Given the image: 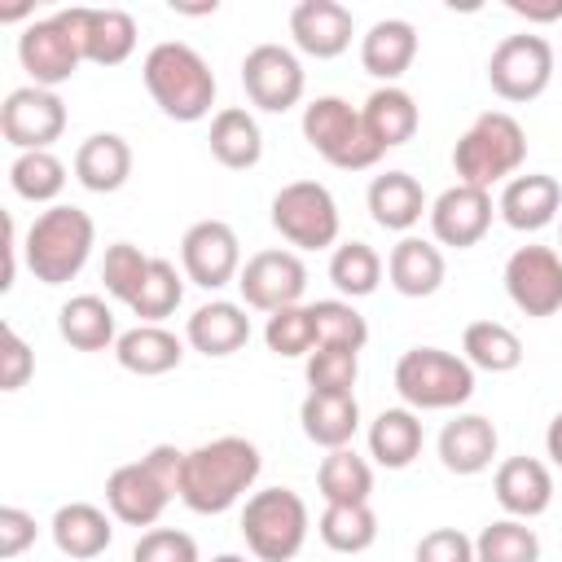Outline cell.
Instances as JSON below:
<instances>
[{
    "label": "cell",
    "instance_id": "obj_18",
    "mask_svg": "<svg viewBox=\"0 0 562 562\" xmlns=\"http://www.w3.org/2000/svg\"><path fill=\"white\" fill-rule=\"evenodd\" d=\"M79 48H83V61L92 66H123L132 53H136V18L127 9H88V4H75V9H61Z\"/></svg>",
    "mask_w": 562,
    "mask_h": 562
},
{
    "label": "cell",
    "instance_id": "obj_12",
    "mask_svg": "<svg viewBox=\"0 0 562 562\" xmlns=\"http://www.w3.org/2000/svg\"><path fill=\"white\" fill-rule=\"evenodd\" d=\"M18 61H22V70L31 75L35 88H57V83H66V79L79 70V61H83V48H79V40H75L66 13L26 22L22 35H18Z\"/></svg>",
    "mask_w": 562,
    "mask_h": 562
},
{
    "label": "cell",
    "instance_id": "obj_34",
    "mask_svg": "<svg viewBox=\"0 0 562 562\" xmlns=\"http://www.w3.org/2000/svg\"><path fill=\"white\" fill-rule=\"evenodd\" d=\"M57 334L75 351H105V347L119 342V334H114V307L101 294H75L57 312Z\"/></svg>",
    "mask_w": 562,
    "mask_h": 562
},
{
    "label": "cell",
    "instance_id": "obj_15",
    "mask_svg": "<svg viewBox=\"0 0 562 562\" xmlns=\"http://www.w3.org/2000/svg\"><path fill=\"white\" fill-rule=\"evenodd\" d=\"M505 294L522 316H553L562 307V255L553 246H518L505 259Z\"/></svg>",
    "mask_w": 562,
    "mask_h": 562
},
{
    "label": "cell",
    "instance_id": "obj_40",
    "mask_svg": "<svg viewBox=\"0 0 562 562\" xmlns=\"http://www.w3.org/2000/svg\"><path fill=\"white\" fill-rule=\"evenodd\" d=\"M9 184H13V193L26 198V202H53V206H57V193L66 189V162H61L53 149L18 154L13 167H9Z\"/></svg>",
    "mask_w": 562,
    "mask_h": 562
},
{
    "label": "cell",
    "instance_id": "obj_44",
    "mask_svg": "<svg viewBox=\"0 0 562 562\" xmlns=\"http://www.w3.org/2000/svg\"><path fill=\"white\" fill-rule=\"evenodd\" d=\"M149 259H154V255H145L140 246L114 241V246L105 250V259H101V281H105L110 299H119V303L132 307V299H136V290H140V281H145V272H149Z\"/></svg>",
    "mask_w": 562,
    "mask_h": 562
},
{
    "label": "cell",
    "instance_id": "obj_47",
    "mask_svg": "<svg viewBox=\"0 0 562 562\" xmlns=\"http://www.w3.org/2000/svg\"><path fill=\"white\" fill-rule=\"evenodd\" d=\"M413 562H474V540L461 527H435L417 540Z\"/></svg>",
    "mask_w": 562,
    "mask_h": 562
},
{
    "label": "cell",
    "instance_id": "obj_53",
    "mask_svg": "<svg viewBox=\"0 0 562 562\" xmlns=\"http://www.w3.org/2000/svg\"><path fill=\"white\" fill-rule=\"evenodd\" d=\"M211 562H246L241 553H220V558H211Z\"/></svg>",
    "mask_w": 562,
    "mask_h": 562
},
{
    "label": "cell",
    "instance_id": "obj_19",
    "mask_svg": "<svg viewBox=\"0 0 562 562\" xmlns=\"http://www.w3.org/2000/svg\"><path fill=\"white\" fill-rule=\"evenodd\" d=\"M290 35H294V48L299 53H307L316 61H329V57H338V53L351 48L356 18L338 0H299L290 9Z\"/></svg>",
    "mask_w": 562,
    "mask_h": 562
},
{
    "label": "cell",
    "instance_id": "obj_17",
    "mask_svg": "<svg viewBox=\"0 0 562 562\" xmlns=\"http://www.w3.org/2000/svg\"><path fill=\"white\" fill-rule=\"evenodd\" d=\"M492 193L487 189H474V184H452L443 189L435 202H430V233L439 246H457V250H470L487 237L492 228Z\"/></svg>",
    "mask_w": 562,
    "mask_h": 562
},
{
    "label": "cell",
    "instance_id": "obj_2",
    "mask_svg": "<svg viewBox=\"0 0 562 562\" xmlns=\"http://www.w3.org/2000/svg\"><path fill=\"white\" fill-rule=\"evenodd\" d=\"M145 88L154 97V105L176 119V123H198L211 114L215 105V75H211V61L193 48V44H180V40H162L145 53Z\"/></svg>",
    "mask_w": 562,
    "mask_h": 562
},
{
    "label": "cell",
    "instance_id": "obj_21",
    "mask_svg": "<svg viewBox=\"0 0 562 562\" xmlns=\"http://www.w3.org/2000/svg\"><path fill=\"white\" fill-rule=\"evenodd\" d=\"M492 492L509 518H540L553 505V474L536 457H505L492 474Z\"/></svg>",
    "mask_w": 562,
    "mask_h": 562
},
{
    "label": "cell",
    "instance_id": "obj_49",
    "mask_svg": "<svg viewBox=\"0 0 562 562\" xmlns=\"http://www.w3.org/2000/svg\"><path fill=\"white\" fill-rule=\"evenodd\" d=\"M35 518L26 514V509H18V505H0V558L4 562H13L18 553H26L31 544H35Z\"/></svg>",
    "mask_w": 562,
    "mask_h": 562
},
{
    "label": "cell",
    "instance_id": "obj_1",
    "mask_svg": "<svg viewBox=\"0 0 562 562\" xmlns=\"http://www.w3.org/2000/svg\"><path fill=\"white\" fill-rule=\"evenodd\" d=\"M263 457L241 435H220L184 452L180 465V501L193 514H224L233 509L259 479Z\"/></svg>",
    "mask_w": 562,
    "mask_h": 562
},
{
    "label": "cell",
    "instance_id": "obj_3",
    "mask_svg": "<svg viewBox=\"0 0 562 562\" xmlns=\"http://www.w3.org/2000/svg\"><path fill=\"white\" fill-rule=\"evenodd\" d=\"M92 241H97V224L83 206H70V202H57L48 211H40L26 228V241H22V259L31 268L35 281L44 285H66L83 272L88 255H92Z\"/></svg>",
    "mask_w": 562,
    "mask_h": 562
},
{
    "label": "cell",
    "instance_id": "obj_45",
    "mask_svg": "<svg viewBox=\"0 0 562 562\" xmlns=\"http://www.w3.org/2000/svg\"><path fill=\"white\" fill-rule=\"evenodd\" d=\"M307 391H351L360 378V351L347 347H316L303 364Z\"/></svg>",
    "mask_w": 562,
    "mask_h": 562
},
{
    "label": "cell",
    "instance_id": "obj_24",
    "mask_svg": "<svg viewBox=\"0 0 562 562\" xmlns=\"http://www.w3.org/2000/svg\"><path fill=\"white\" fill-rule=\"evenodd\" d=\"M386 277H391V285L404 294V299H430L439 285H443V277H448V259H443V250L435 246V241H426V237H400L395 246H391V255H386Z\"/></svg>",
    "mask_w": 562,
    "mask_h": 562
},
{
    "label": "cell",
    "instance_id": "obj_11",
    "mask_svg": "<svg viewBox=\"0 0 562 562\" xmlns=\"http://www.w3.org/2000/svg\"><path fill=\"white\" fill-rule=\"evenodd\" d=\"M237 290H241V303L255 307V312H281V307H294L307 290V263L299 259V250H255L241 272H237Z\"/></svg>",
    "mask_w": 562,
    "mask_h": 562
},
{
    "label": "cell",
    "instance_id": "obj_27",
    "mask_svg": "<svg viewBox=\"0 0 562 562\" xmlns=\"http://www.w3.org/2000/svg\"><path fill=\"white\" fill-rule=\"evenodd\" d=\"M48 531H53L57 553H66V558H75V562L101 558V553L110 549V540H114L110 514H105L101 505H92V501H70V505H61V509L53 514Z\"/></svg>",
    "mask_w": 562,
    "mask_h": 562
},
{
    "label": "cell",
    "instance_id": "obj_43",
    "mask_svg": "<svg viewBox=\"0 0 562 562\" xmlns=\"http://www.w3.org/2000/svg\"><path fill=\"white\" fill-rule=\"evenodd\" d=\"M263 342L272 356H312L316 351V325H312V307L294 303V307H281L268 316L263 325Z\"/></svg>",
    "mask_w": 562,
    "mask_h": 562
},
{
    "label": "cell",
    "instance_id": "obj_10",
    "mask_svg": "<svg viewBox=\"0 0 562 562\" xmlns=\"http://www.w3.org/2000/svg\"><path fill=\"white\" fill-rule=\"evenodd\" d=\"M553 79V44L544 35H531V31H518V35H505L492 57H487V83L501 101H536Z\"/></svg>",
    "mask_w": 562,
    "mask_h": 562
},
{
    "label": "cell",
    "instance_id": "obj_20",
    "mask_svg": "<svg viewBox=\"0 0 562 562\" xmlns=\"http://www.w3.org/2000/svg\"><path fill=\"white\" fill-rule=\"evenodd\" d=\"M496 211L514 233H540L562 211V184L544 171L514 176V180H505V189L496 198Z\"/></svg>",
    "mask_w": 562,
    "mask_h": 562
},
{
    "label": "cell",
    "instance_id": "obj_16",
    "mask_svg": "<svg viewBox=\"0 0 562 562\" xmlns=\"http://www.w3.org/2000/svg\"><path fill=\"white\" fill-rule=\"evenodd\" d=\"M180 263L184 277L202 290H220L228 281H237L241 272V241L233 233V224L224 220H198L184 228L180 237Z\"/></svg>",
    "mask_w": 562,
    "mask_h": 562
},
{
    "label": "cell",
    "instance_id": "obj_38",
    "mask_svg": "<svg viewBox=\"0 0 562 562\" xmlns=\"http://www.w3.org/2000/svg\"><path fill=\"white\" fill-rule=\"evenodd\" d=\"M316 531L334 553H364L378 540V514L369 509V501L364 505H325Z\"/></svg>",
    "mask_w": 562,
    "mask_h": 562
},
{
    "label": "cell",
    "instance_id": "obj_50",
    "mask_svg": "<svg viewBox=\"0 0 562 562\" xmlns=\"http://www.w3.org/2000/svg\"><path fill=\"white\" fill-rule=\"evenodd\" d=\"M505 9L527 18V22H558L562 18V0H505Z\"/></svg>",
    "mask_w": 562,
    "mask_h": 562
},
{
    "label": "cell",
    "instance_id": "obj_30",
    "mask_svg": "<svg viewBox=\"0 0 562 562\" xmlns=\"http://www.w3.org/2000/svg\"><path fill=\"white\" fill-rule=\"evenodd\" d=\"M360 114H364V127H369V136L378 140L382 154L408 145V140L417 136V127H422V110H417L413 92H404L400 83L373 88L369 101L360 105Z\"/></svg>",
    "mask_w": 562,
    "mask_h": 562
},
{
    "label": "cell",
    "instance_id": "obj_14",
    "mask_svg": "<svg viewBox=\"0 0 562 562\" xmlns=\"http://www.w3.org/2000/svg\"><path fill=\"white\" fill-rule=\"evenodd\" d=\"M241 88L250 97V105L268 110V114H285L303 101V61L285 48V44H255L241 57Z\"/></svg>",
    "mask_w": 562,
    "mask_h": 562
},
{
    "label": "cell",
    "instance_id": "obj_37",
    "mask_svg": "<svg viewBox=\"0 0 562 562\" xmlns=\"http://www.w3.org/2000/svg\"><path fill=\"white\" fill-rule=\"evenodd\" d=\"M329 281L342 299H364L382 281V255L369 241H342L329 255Z\"/></svg>",
    "mask_w": 562,
    "mask_h": 562
},
{
    "label": "cell",
    "instance_id": "obj_13",
    "mask_svg": "<svg viewBox=\"0 0 562 562\" xmlns=\"http://www.w3.org/2000/svg\"><path fill=\"white\" fill-rule=\"evenodd\" d=\"M61 132H66V101L53 88L22 83V88H13L4 97V105H0V136L18 154L48 149L53 140H61Z\"/></svg>",
    "mask_w": 562,
    "mask_h": 562
},
{
    "label": "cell",
    "instance_id": "obj_7",
    "mask_svg": "<svg viewBox=\"0 0 562 562\" xmlns=\"http://www.w3.org/2000/svg\"><path fill=\"white\" fill-rule=\"evenodd\" d=\"M307 501L294 487L250 492L241 505V540L259 562H290L307 540Z\"/></svg>",
    "mask_w": 562,
    "mask_h": 562
},
{
    "label": "cell",
    "instance_id": "obj_51",
    "mask_svg": "<svg viewBox=\"0 0 562 562\" xmlns=\"http://www.w3.org/2000/svg\"><path fill=\"white\" fill-rule=\"evenodd\" d=\"M18 255H22L18 224H13V215H4V281H0V290H13V277H18Z\"/></svg>",
    "mask_w": 562,
    "mask_h": 562
},
{
    "label": "cell",
    "instance_id": "obj_4",
    "mask_svg": "<svg viewBox=\"0 0 562 562\" xmlns=\"http://www.w3.org/2000/svg\"><path fill=\"white\" fill-rule=\"evenodd\" d=\"M180 465L184 452L176 443H154L140 461H127L110 470L105 479V505L127 527H154L171 496H180Z\"/></svg>",
    "mask_w": 562,
    "mask_h": 562
},
{
    "label": "cell",
    "instance_id": "obj_39",
    "mask_svg": "<svg viewBox=\"0 0 562 562\" xmlns=\"http://www.w3.org/2000/svg\"><path fill=\"white\" fill-rule=\"evenodd\" d=\"M474 562H540V536L522 518H496L474 536Z\"/></svg>",
    "mask_w": 562,
    "mask_h": 562
},
{
    "label": "cell",
    "instance_id": "obj_36",
    "mask_svg": "<svg viewBox=\"0 0 562 562\" xmlns=\"http://www.w3.org/2000/svg\"><path fill=\"white\" fill-rule=\"evenodd\" d=\"M316 487L325 505H364L373 492V465L356 448H334L316 465Z\"/></svg>",
    "mask_w": 562,
    "mask_h": 562
},
{
    "label": "cell",
    "instance_id": "obj_41",
    "mask_svg": "<svg viewBox=\"0 0 562 562\" xmlns=\"http://www.w3.org/2000/svg\"><path fill=\"white\" fill-rule=\"evenodd\" d=\"M307 307H312V325H316V347L360 351L369 342V321L356 312L351 299H316Z\"/></svg>",
    "mask_w": 562,
    "mask_h": 562
},
{
    "label": "cell",
    "instance_id": "obj_48",
    "mask_svg": "<svg viewBox=\"0 0 562 562\" xmlns=\"http://www.w3.org/2000/svg\"><path fill=\"white\" fill-rule=\"evenodd\" d=\"M31 373H35V351L26 347V338L13 325H4V334H0V391H22Z\"/></svg>",
    "mask_w": 562,
    "mask_h": 562
},
{
    "label": "cell",
    "instance_id": "obj_46",
    "mask_svg": "<svg viewBox=\"0 0 562 562\" xmlns=\"http://www.w3.org/2000/svg\"><path fill=\"white\" fill-rule=\"evenodd\" d=\"M132 562H198V540L176 527H149L136 540Z\"/></svg>",
    "mask_w": 562,
    "mask_h": 562
},
{
    "label": "cell",
    "instance_id": "obj_9",
    "mask_svg": "<svg viewBox=\"0 0 562 562\" xmlns=\"http://www.w3.org/2000/svg\"><path fill=\"white\" fill-rule=\"evenodd\" d=\"M272 228L294 250H325L338 241V202L321 180H290L272 193Z\"/></svg>",
    "mask_w": 562,
    "mask_h": 562
},
{
    "label": "cell",
    "instance_id": "obj_23",
    "mask_svg": "<svg viewBox=\"0 0 562 562\" xmlns=\"http://www.w3.org/2000/svg\"><path fill=\"white\" fill-rule=\"evenodd\" d=\"M299 422H303V435L334 452V448H351L356 430H360V404H356V391H307L303 404H299Z\"/></svg>",
    "mask_w": 562,
    "mask_h": 562
},
{
    "label": "cell",
    "instance_id": "obj_22",
    "mask_svg": "<svg viewBox=\"0 0 562 562\" xmlns=\"http://www.w3.org/2000/svg\"><path fill=\"white\" fill-rule=\"evenodd\" d=\"M496 448H501V435L483 413H457L439 430V461L448 474H461V479L483 474L492 465Z\"/></svg>",
    "mask_w": 562,
    "mask_h": 562
},
{
    "label": "cell",
    "instance_id": "obj_52",
    "mask_svg": "<svg viewBox=\"0 0 562 562\" xmlns=\"http://www.w3.org/2000/svg\"><path fill=\"white\" fill-rule=\"evenodd\" d=\"M544 452L553 457V465H562V413H553V422L544 430Z\"/></svg>",
    "mask_w": 562,
    "mask_h": 562
},
{
    "label": "cell",
    "instance_id": "obj_8",
    "mask_svg": "<svg viewBox=\"0 0 562 562\" xmlns=\"http://www.w3.org/2000/svg\"><path fill=\"white\" fill-rule=\"evenodd\" d=\"M303 140L338 171H364L382 158L364 127V114L342 97H316L303 105Z\"/></svg>",
    "mask_w": 562,
    "mask_h": 562
},
{
    "label": "cell",
    "instance_id": "obj_33",
    "mask_svg": "<svg viewBox=\"0 0 562 562\" xmlns=\"http://www.w3.org/2000/svg\"><path fill=\"white\" fill-rule=\"evenodd\" d=\"M426 435H422V417L413 408H382L369 422V457L382 470H404L417 461Z\"/></svg>",
    "mask_w": 562,
    "mask_h": 562
},
{
    "label": "cell",
    "instance_id": "obj_26",
    "mask_svg": "<svg viewBox=\"0 0 562 562\" xmlns=\"http://www.w3.org/2000/svg\"><path fill=\"white\" fill-rule=\"evenodd\" d=\"M364 202H369V215H373L378 228L404 233V237H408V228H417L422 215H430L426 193H422L417 176H408V171H382V176H373Z\"/></svg>",
    "mask_w": 562,
    "mask_h": 562
},
{
    "label": "cell",
    "instance_id": "obj_6",
    "mask_svg": "<svg viewBox=\"0 0 562 562\" xmlns=\"http://www.w3.org/2000/svg\"><path fill=\"white\" fill-rule=\"evenodd\" d=\"M395 391L413 413L461 408L474 395V369L465 356L443 347H408L395 360Z\"/></svg>",
    "mask_w": 562,
    "mask_h": 562
},
{
    "label": "cell",
    "instance_id": "obj_29",
    "mask_svg": "<svg viewBox=\"0 0 562 562\" xmlns=\"http://www.w3.org/2000/svg\"><path fill=\"white\" fill-rule=\"evenodd\" d=\"M132 176V145L119 132H92L75 149V180L88 193H119Z\"/></svg>",
    "mask_w": 562,
    "mask_h": 562
},
{
    "label": "cell",
    "instance_id": "obj_32",
    "mask_svg": "<svg viewBox=\"0 0 562 562\" xmlns=\"http://www.w3.org/2000/svg\"><path fill=\"white\" fill-rule=\"evenodd\" d=\"M114 360L136 378H162L184 360V342L162 325H136V329L119 334Z\"/></svg>",
    "mask_w": 562,
    "mask_h": 562
},
{
    "label": "cell",
    "instance_id": "obj_35",
    "mask_svg": "<svg viewBox=\"0 0 562 562\" xmlns=\"http://www.w3.org/2000/svg\"><path fill=\"white\" fill-rule=\"evenodd\" d=\"M461 356L483 373H514L522 364V338L501 321H470L461 334Z\"/></svg>",
    "mask_w": 562,
    "mask_h": 562
},
{
    "label": "cell",
    "instance_id": "obj_28",
    "mask_svg": "<svg viewBox=\"0 0 562 562\" xmlns=\"http://www.w3.org/2000/svg\"><path fill=\"white\" fill-rule=\"evenodd\" d=\"M417 57V26L408 18H382L360 35V66L382 79L395 83Z\"/></svg>",
    "mask_w": 562,
    "mask_h": 562
},
{
    "label": "cell",
    "instance_id": "obj_31",
    "mask_svg": "<svg viewBox=\"0 0 562 562\" xmlns=\"http://www.w3.org/2000/svg\"><path fill=\"white\" fill-rule=\"evenodd\" d=\"M211 158L228 171H250L263 158V132L255 123L250 110L241 105H224L211 114Z\"/></svg>",
    "mask_w": 562,
    "mask_h": 562
},
{
    "label": "cell",
    "instance_id": "obj_5",
    "mask_svg": "<svg viewBox=\"0 0 562 562\" xmlns=\"http://www.w3.org/2000/svg\"><path fill=\"white\" fill-rule=\"evenodd\" d=\"M522 162H527V132L509 110H483L452 145L457 180L487 189V193H492V184L514 180Z\"/></svg>",
    "mask_w": 562,
    "mask_h": 562
},
{
    "label": "cell",
    "instance_id": "obj_25",
    "mask_svg": "<svg viewBox=\"0 0 562 562\" xmlns=\"http://www.w3.org/2000/svg\"><path fill=\"white\" fill-rule=\"evenodd\" d=\"M184 342H189L193 351H202V356H215V360H220V356H233V351H241V347L250 342V316H246L241 303L211 299V303H202V307L189 316Z\"/></svg>",
    "mask_w": 562,
    "mask_h": 562
},
{
    "label": "cell",
    "instance_id": "obj_42",
    "mask_svg": "<svg viewBox=\"0 0 562 562\" xmlns=\"http://www.w3.org/2000/svg\"><path fill=\"white\" fill-rule=\"evenodd\" d=\"M180 299H184V277L176 272V263L171 259H149V272H145V281H140V290H136V299H132V312L140 316V325H158L162 316H171L176 307H180Z\"/></svg>",
    "mask_w": 562,
    "mask_h": 562
}]
</instances>
